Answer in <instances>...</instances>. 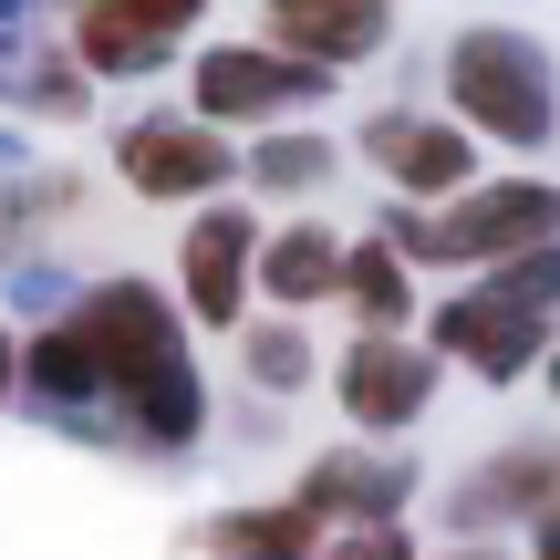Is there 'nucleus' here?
<instances>
[{"label": "nucleus", "instance_id": "obj_1", "mask_svg": "<svg viewBox=\"0 0 560 560\" xmlns=\"http://www.w3.org/2000/svg\"><path fill=\"white\" fill-rule=\"evenodd\" d=\"M73 332L94 353V405H115V436L145 457H177L208 436V384L187 353V322L156 280H104L73 291Z\"/></svg>", "mask_w": 560, "mask_h": 560}, {"label": "nucleus", "instance_id": "obj_2", "mask_svg": "<svg viewBox=\"0 0 560 560\" xmlns=\"http://www.w3.org/2000/svg\"><path fill=\"white\" fill-rule=\"evenodd\" d=\"M446 104H457V136L467 145H520V156H540L560 136V62L540 32H520V21H467L457 42H446Z\"/></svg>", "mask_w": 560, "mask_h": 560}, {"label": "nucleus", "instance_id": "obj_3", "mask_svg": "<svg viewBox=\"0 0 560 560\" xmlns=\"http://www.w3.org/2000/svg\"><path fill=\"white\" fill-rule=\"evenodd\" d=\"M550 312H560V240L478 270L457 301H436V363H467L478 384H520L550 353Z\"/></svg>", "mask_w": 560, "mask_h": 560}, {"label": "nucleus", "instance_id": "obj_4", "mask_svg": "<svg viewBox=\"0 0 560 560\" xmlns=\"http://www.w3.org/2000/svg\"><path fill=\"white\" fill-rule=\"evenodd\" d=\"M560 240V187L550 177H478L467 198L446 208H395L384 219V249L405 270L436 260V270H499V260H529V249Z\"/></svg>", "mask_w": 560, "mask_h": 560}, {"label": "nucleus", "instance_id": "obj_5", "mask_svg": "<svg viewBox=\"0 0 560 560\" xmlns=\"http://www.w3.org/2000/svg\"><path fill=\"white\" fill-rule=\"evenodd\" d=\"M332 94V73H312V62H291V52H270V42H208L198 62H187V115L198 125H291V115H312V104Z\"/></svg>", "mask_w": 560, "mask_h": 560}, {"label": "nucleus", "instance_id": "obj_6", "mask_svg": "<svg viewBox=\"0 0 560 560\" xmlns=\"http://www.w3.org/2000/svg\"><path fill=\"white\" fill-rule=\"evenodd\" d=\"M353 145H363V166H374L405 208H446V198L478 187V145H467L446 115H425V104H384V115H363Z\"/></svg>", "mask_w": 560, "mask_h": 560}, {"label": "nucleus", "instance_id": "obj_7", "mask_svg": "<svg viewBox=\"0 0 560 560\" xmlns=\"http://www.w3.org/2000/svg\"><path fill=\"white\" fill-rule=\"evenodd\" d=\"M115 177L136 187V198H156V208H187V198L208 208L240 177V145H229L219 125H198V115H136L115 136Z\"/></svg>", "mask_w": 560, "mask_h": 560}, {"label": "nucleus", "instance_id": "obj_8", "mask_svg": "<svg viewBox=\"0 0 560 560\" xmlns=\"http://www.w3.org/2000/svg\"><path fill=\"white\" fill-rule=\"evenodd\" d=\"M332 395L353 416V436H405V425L436 405V353L405 332H353L332 363Z\"/></svg>", "mask_w": 560, "mask_h": 560}, {"label": "nucleus", "instance_id": "obj_9", "mask_svg": "<svg viewBox=\"0 0 560 560\" xmlns=\"http://www.w3.org/2000/svg\"><path fill=\"white\" fill-rule=\"evenodd\" d=\"M249 260H260V219L229 208V198H208L198 219H187V240H177V291H187V312H198L208 332H240Z\"/></svg>", "mask_w": 560, "mask_h": 560}, {"label": "nucleus", "instance_id": "obj_10", "mask_svg": "<svg viewBox=\"0 0 560 560\" xmlns=\"http://www.w3.org/2000/svg\"><path fill=\"white\" fill-rule=\"evenodd\" d=\"M291 499L312 509V529H374V520H395V509L416 499V467L384 457V446H332V457L301 467Z\"/></svg>", "mask_w": 560, "mask_h": 560}, {"label": "nucleus", "instance_id": "obj_11", "mask_svg": "<svg viewBox=\"0 0 560 560\" xmlns=\"http://www.w3.org/2000/svg\"><path fill=\"white\" fill-rule=\"evenodd\" d=\"M446 520L457 529H499V520H560V446H499L446 488Z\"/></svg>", "mask_w": 560, "mask_h": 560}, {"label": "nucleus", "instance_id": "obj_12", "mask_svg": "<svg viewBox=\"0 0 560 560\" xmlns=\"http://www.w3.org/2000/svg\"><path fill=\"white\" fill-rule=\"evenodd\" d=\"M384 32H395V0H270V52L312 62V73L384 52Z\"/></svg>", "mask_w": 560, "mask_h": 560}, {"label": "nucleus", "instance_id": "obj_13", "mask_svg": "<svg viewBox=\"0 0 560 560\" xmlns=\"http://www.w3.org/2000/svg\"><path fill=\"white\" fill-rule=\"evenodd\" d=\"M0 104L11 115H42V125H73L94 104V83L73 73V52L42 21H0Z\"/></svg>", "mask_w": 560, "mask_h": 560}, {"label": "nucleus", "instance_id": "obj_14", "mask_svg": "<svg viewBox=\"0 0 560 560\" xmlns=\"http://www.w3.org/2000/svg\"><path fill=\"white\" fill-rule=\"evenodd\" d=\"M249 291H270L280 312H301V301H332V291H342V229H322V219L270 229L260 260H249Z\"/></svg>", "mask_w": 560, "mask_h": 560}, {"label": "nucleus", "instance_id": "obj_15", "mask_svg": "<svg viewBox=\"0 0 560 560\" xmlns=\"http://www.w3.org/2000/svg\"><path fill=\"white\" fill-rule=\"evenodd\" d=\"M322 529L301 499H260V509H219V520L198 529V560H312Z\"/></svg>", "mask_w": 560, "mask_h": 560}, {"label": "nucleus", "instance_id": "obj_16", "mask_svg": "<svg viewBox=\"0 0 560 560\" xmlns=\"http://www.w3.org/2000/svg\"><path fill=\"white\" fill-rule=\"evenodd\" d=\"M342 301L363 312V332H405L416 322V280L384 240H342Z\"/></svg>", "mask_w": 560, "mask_h": 560}, {"label": "nucleus", "instance_id": "obj_17", "mask_svg": "<svg viewBox=\"0 0 560 560\" xmlns=\"http://www.w3.org/2000/svg\"><path fill=\"white\" fill-rule=\"evenodd\" d=\"M240 177H249V187H270V198H312V187L332 177V145L301 136V125H270V136L240 156Z\"/></svg>", "mask_w": 560, "mask_h": 560}, {"label": "nucleus", "instance_id": "obj_18", "mask_svg": "<svg viewBox=\"0 0 560 560\" xmlns=\"http://www.w3.org/2000/svg\"><path fill=\"white\" fill-rule=\"evenodd\" d=\"M240 363L260 395H301L312 384V342H301V322H240Z\"/></svg>", "mask_w": 560, "mask_h": 560}, {"label": "nucleus", "instance_id": "obj_19", "mask_svg": "<svg viewBox=\"0 0 560 560\" xmlns=\"http://www.w3.org/2000/svg\"><path fill=\"white\" fill-rule=\"evenodd\" d=\"M94 11H104V21H125L136 42H156V52H177V42H187V21H198L208 0H94Z\"/></svg>", "mask_w": 560, "mask_h": 560}, {"label": "nucleus", "instance_id": "obj_20", "mask_svg": "<svg viewBox=\"0 0 560 560\" xmlns=\"http://www.w3.org/2000/svg\"><path fill=\"white\" fill-rule=\"evenodd\" d=\"M312 560H416V540H405V520H374V529H322Z\"/></svg>", "mask_w": 560, "mask_h": 560}, {"label": "nucleus", "instance_id": "obj_21", "mask_svg": "<svg viewBox=\"0 0 560 560\" xmlns=\"http://www.w3.org/2000/svg\"><path fill=\"white\" fill-rule=\"evenodd\" d=\"M42 11H73V0H0V21H42Z\"/></svg>", "mask_w": 560, "mask_h": 560}, {"label": "nucleus", "instance_id": "obj_22", "mask_svg": "<svg viewBox=\"0 0 560 560\" xmlns=\"http://www.w3.org/2000/svg\"><path fill=\"white\" fill-rule=\"evenodd\" d=\"M529 560H560V520H540V529H529Z\"/></svg>", "mask_w": 560, "mask_h": 560}, {"label": "nucleus", "instance_id": "obj_23", "mask_svg": "<svg viewBox=\"0 0 560 560\" xmlns=\"http://www.w3.org/2000/svg\"><path fill=\"white\" fill-rule=\"evenodd\" d=\"M0 405H11V332H0Z\"/></svg>", "mask_w": 560, "mask_h": 560}, {"label": "nucleus", "instance_id": "obj_24", "mask_svg": "<svg viewBox=\"0 0 560 560\" xmlns=\"http://www.w3.org/2000/svg\"><path fill=\"white\" fill-rule=\"evenodd\" d=\"M540 374H550V395H560V342H550V353H540Z\"/></svg>", "mask_w": 560, "mask_h": 560}, {"label": "nucleus", "instance_id": "obj_25", "mask_svg": "<svg viewBox=\"0 0 560 560\" xmlns=\"http://www.w3.org/2000/svg\"><path fill=\"white\" fill-rule=\"evenodd\" d=\"M446 560H509V550H446Z\"/></svg>", "mask_w": 560, "mask_h": 560}]
</instances>
